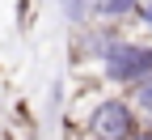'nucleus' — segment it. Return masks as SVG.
I'll use <instances>...</instances> for the list:
<instances>
[{"instance_id": "1", "label": "nucleus", "mask_w": 152, "mask_h": 140, "mask_svg": "<svg viewBox=\"0 0 152 140\" xmlns=\"http://www.w3.org/2000/svg\"><path fill=\"white\" fill-rule=\"evenodd\" d=\"M89 132L97 140H131V136H140L135 119H131V110L123 102H102L93 110V119H89Z\"/></svg>"}, {"instance_id": "2", "label": "nucleus", "mask_w": 152, "mask_h": 140, "mask_svg": "<svg viewBox=\"0 0 152 140\" xmlns=\"http://www.w3.org/2000/svg\"><path fill=\"white\" fill-rule=\"evenodd\" d=\"M106 72L114 76V81H140V76H148L152 72V51L148 47H131V43H123V47H114L110 55H106Z\"/></svg>"}, {"instance_id": "3", "label": "nucleus", "mask_w": 152, "mask_h": 140, "mask_svg": "<svg viewBox=\"0 0 152 140\" xmlns=\"http://www.w3.org/2000/svg\"><path fill=\"white\" fill-rule=\"evenodd\" d=\"M131 4H140V0H97V9H102V13H110V17H118V13H127Z\"/></svg>"}, {"instance_id": "4", "label": "nucleus", "mask_w": 152, "mask_h": 140, "mask_svg": "<svg viewBox=\"0 0 152 140\" xmlns=\"http://www.w3.org/2000/svg\"><path fill=\"white\" fill-rule=\"evenodd\" d=\"M135 102H140V106H144V110L152 115V76H148V81H144V85L135 89Z\"/></svg>"}, {"instance_id": "5", "label": "nucleus", "mask_w": 152, "mask_h": 140, "mask_svg": "<svg viewBox=\"0 0 152 140\" xmlns=\"http://www.w3.org/2000/svg\"><path fill=\"white\" fill-rule=\"evenodd\" d=\"M140 13L148 17V21H152V0H140Z\"/></svg>"}, {"instance_id": "6", "label": "nucleus", "mask_w": 152, "mask_h": 140, "mask_svg": "<svg viewBox=\"0 0 152 140\" xmlns=\"http://www.w3.org/2000/svg\"><path fill=\"white\" fill-rule=\"evenodd\" d=\"M131 140H152V132H140V136H131Z\"/></svg>"}]
</instances>
